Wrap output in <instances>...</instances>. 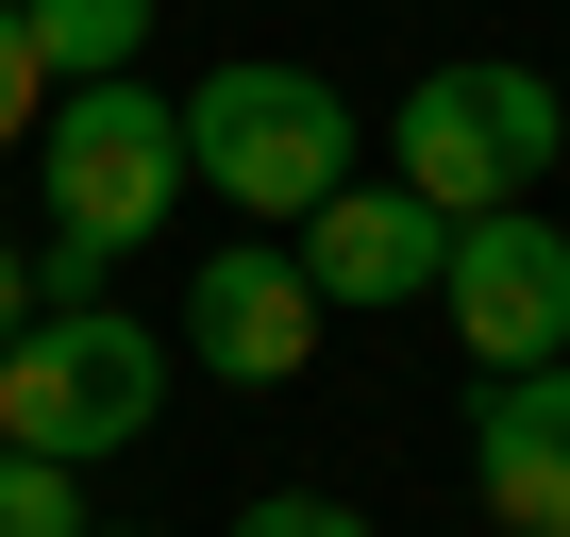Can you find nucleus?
Here are the masks:
<instances>
[{
    "label": "nucleus",
    "mask_w": 570,
    "mask_h": 537,
    "mask_svg": "<svg viewBox=\"0 0 570 537\" xmlns=\"http://www.w3.org/2000/svg\"><path fill=\"white\" fill-rule=\"evenodd\" d=\"M185 185H202V168H185V101H168L151 68H118V85H51V118H35L51 286H101L118 252H151Z\"/></svg>",
    "instance_id": "nucleus-1"
},
{
    "label": "nucleus",
    "mask_w": 570,
    "mask_h": 537,
    "mask_svg": "<svg viewBox=\"0 0 570 537\" xmlns=\"http://www.w3.org/2000/svg\"><path fill=\"white\" fill-rule=\"evenodd\" d=\"M168 420V336L135 320V303H101V286H51L18 336H0V437L18 453H68V470H101V453H135Z\"/></svg>",
    "instance_id": "nucleus-2"
},
{
    "label": "nucleus",
    "mask_w": 570,
    "mask_h": 537,
    "mask_svg": "<svg viewBox=\"0 0 570 537\" xmlns=\"http://www.w3.org/2000/svg\"><path fill=\"white\" fill-rule=\"evenodd\" d=\"M185 168H202L235 218L303 235V218L353 185V101H336L320 68H268V51H235V68H202V85H185Z\"/></svg>",
    "instance_id": "nucleus-3"
},
{
    "label": "nucleus",
    "mask_w": 570,
    "mask_h": 537,
    "mask_svg": "<svg viewBox=\"0 0 570 537\" xmlns=\"http://www.w3.org/2000/svg\"><path fill=\"white\" fill-rule=\"evenodd\" d=\"M553 152H570V101H553L520 51H453V68H420V85H403V118H386V168H403L436 218L537 202V185H553Z\"/></svg>",
    "instance_id": "nucleus-4"
},
{
    "label": "nucleus",
    "mask_w": 570,
    "mask_h": 537,
    "mask_svg": "<svg viewBox=\"0 0 570 537\" xmlns=\"http://www.w3.org/2000/svg\"><path fill=\"white\" fill-rule=\"evenodd\" d=\"M436 303H453L470 370H553V353H570V235H553V202H487V218H453Z\"/></svg>",
    "instance_id": "nucleus-5"
},
{
    "label": "nucleus",
    "mask_w": 570,
    "mask_h": 537,
    "mask_svg": "<svg viewBox=\"0 0 570 537\" xmlns=\"http://www.w3.org/2000/svg\"><path fill=\"white\" fill-rule=\"evenodd\" d=\"M320 320H336V303L303 286V252H285V235H235V252L185 268V370H218V387H303Z\"/></svg>",
    "instance_id": "nucleus-6"
},
{
    "label": "nucleus",
    "mask_w": 570,
    "mask_h": 537,
    "mask_svg": "<svg viewBox=\"0 0 570 537\" xmlns=\"http://www.w3.org/2000/svg\"><path fill=\"white\" fill-rule=\"evenodd\" d=\"M285 252H303V286L336 303V320H386V303H420L436 286V268H453V218L403 185V168H353L303 235H285Z\"/></svg>",
    "instance_id": "nucleus-7"
},
{
    "label": "nucleus",
    "mask_w": 570,
    "mask_h": 537,
    "mask_svg": "<svg viewBox=\"0 0 570 537\" xmlns=\"http://www.w3.org/2000/svg\"><path fill=\"white\" fill-rule=\"evenodd\" d=\"M470 487L503 537H570V353L553 370H487L470 403Z\"/></svg>",
    "instance_id": "nucleus-8"
},
{
    "label": "nucleus",
    "mask_w": 570,
    "mask_h": 537,
    "mask_svg": "<svg viewBox=\"0 0 570 537\" xmlns=\"http://www.w3.org/2000/svg\"><path fill=\"white\" fill-rule=\"evenodd\" d=\"M18 18H35V68L51 85H118L151 51V0H18Z\"/></svg>",
    "instance_id": "nucleus-9"
},
{
    "label": "nucleus",
    "mask_w": 570,
    "mask_h": 537,
    "mask_svg": "<svg viewBox=\"0 0 570 537\" xmlns=\"http://www.w3.org/2000/svg\"><path fill=\"white\" fill-rule=\"evenodd\" d=\"M0 537H101V520H85V470L0 437Z\"/></svg>",
    "instance_id": "nucleus-10"
},
{
    "label": "nucleus",
    "mask_w": 570,
    "mask_h": 537,
    "mask_svg": "<svg viewBox=\"0 0 570 537\" xmlns=\"http://www.w3.org/2000/svg\"><path fill=\"white\" fill-rule=\"evenodd\" d=\"M235 537H370V520H353L336 487H252V504H235Z\"/></svg>",
    "instance_id": "nucleus-11"
},
{
    "label": "nucleus",
    "mask_w": 570,
    "mask_h": 537,
    "mask_svg": "<svg viewBox=\"0 0 570 537\" xmlns=\"http://www.w3.org/2000/svg\"><path fill=\"white\" fill-rule=\"evenodd\" d=\"M51 118V68H35V18H18V0H0V152H18Z\"/></svg>",
    "instance_id": "nucleus-12"
},
{
    "label": "nucleus",
    "mask_w": 570,
    "mask_h": 537,
    "mask_svg": "<svg viewBox=\"0 0 570 537\" xmlns=\"http://www.w3.org/2000/svg\"><path fill=\"white\" fill-rule=\"evenodd\" d=\"M18 286H51V268H18V235H0V336H18V320H35V303H18Z\"/></svg>",
    "instance_id": "nucleus-13"
}]
</instances>
